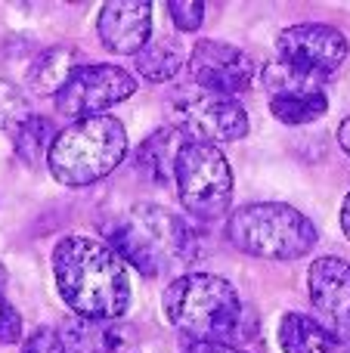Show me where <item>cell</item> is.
<instances>
[{"mask_svg": "<svg viewBox=\"0 0 350 353\" xmlns=\"http://www.w3.org/2000/svg\"><path fill=\"white\" fill-rule=\"evenodd\" d=\"M59 298L78 319L112 323L130 307V279L115 248L90 236H65L50 254Z\"/></svg>", "mask_w": 350, "mask_h": 353, "instance_id": "cell-1", "label": "cell"}, {"mask_svg": "<svg viewBox=\"0 0 350 353\" xmlns=\"http://www.w3.org/2000/svg\"><path fill=\"white\" fill-rule=\"evenodd\" d=\"M112 242L118 248L115 254L134 263L143 276H161L198 257L196 230L183 217L152 201H140L130 208Z\"/></svg>", "mask_w": 350, "mask_h": 353, "instance_id": "cell-2", "label": "cell"}, {"mask_svg": "<svg viewBox=\"0 0 350 353\" xmlns=\"http://www.w3.org/2000/svg\"><path fill=\"white\" fill-rule=\"evenodd\" d=\"M165 316L192 341L229 344L242 323L236 288L214 273H183L165 288Z\"/></svg>", "mask_w": 350, "mask_h": 353, "instance_id": "cell-3", "label": "cell"}, {"mask_svg": "<svg viewBox=\"0 0 350 353\" xmlns=\"http://www.w3.org/2000/svg\"><path fill=\"white\" fill-rule=\"evenodd\" d=\"M127 155V130L112 115H93L72 121L53 137L47 149V168L62 186H90L121 165Z\"/></svg>", "mask_w": 350, "mask_h": 353, "instance_id": "cell-4", "label": "cell"}, {"mask_svg": "<svg viewBox=\"0 0 350 353\" xmlns=\"http://www.w3.org/2000/svg\"><path fill=\"white\" fill-rule=\"evenodd\" d=\"M227 239L242 254L264 261H298L316 245V226L307 214L282 201H254L229 214Z\"/></svg>", "mask_w": 350, "mask_h": 353, "instance_id": "cell-5", "label": "cell"}, {"mask_svg": "<svg viewBox=\"0 0 350 353\" xmlns=\"http://www.w3.org/2000/svg\"><path fill=\"white\" fill-rule=\"evenodd\" d=\"M174 183H177L180 205L198 220L223 217L233 201V171L227 155L217 146L186 140L180 149Z\"/></svg>", "mask_w": 350, "mask_h": 353, "instance_id": "cell-6", "label": "cell"}, {"mask_svg": "<svg viewBox=\"0 0 350 353\" xmlns=\"http://www.w3.org/2000/svg\"><path fill=\"white\" fill-rule=\"evenodd\" d=\"M174 128L189 143H236L248 134V112L236 99L217 97V93L198 90V87H183L171 99Z\"/></svg>", "mask_w": 350, "mask_h": 353, "instance_id": "cell-7", "label": "cell"}, {"mask_svg": "<svg viewBox=\"0 0 350 353\" xmlns=\"http://www.w3.org/2000/svg\"><path fill=\"white\" fill-rule=\"evenodd\" d=\"M347 37L332 25H291L276 37V62L313 84L335 74L347 59Z\"/></svg>", "mask_w": 350, "mask_h": 353, "instance_id": "cell-8", "label": "cell"}, {"mask_svg": "<svg viewBox=\"0 0 350 353\" xmlns=\"http://www.w3.org/2000/svg\"><path fill=\"white\" fill-rule=\"evenodd\" d=\"M136 93V78L118 65L84 62L56 97V112L72 121L93 118Z\"/></svg>", "mask_w": 350, "mask_h": 353, "instance_id": "cell-9", "label": "cell"}, {"mask_svg": "<svg viewBox=\"0 0 350 353\" xmlns=\"http://www.w3.org/2000/svg\"><path fill=\"white\" fill-rule=\"evenodd\" d=\"M189 74L192 84L198 90L217 93V97H229L248 90L258 74V65L254 59L245 53V50L233 47V43L223 41H198L189 53Z\"/></svg>", "mask_w": 350, "mask_h": 353, "instance_id": "cell-10", "label": "cell"}, {"mask_svg": "<svg viewBox=\"0 0 350 353\" xmlns=\"http://www.w3.org/2000/svg\"><path fill=\"white\" fill-rule=\"evenodd\" d=\"M307 288L316 323L338 344L350 341V263L341 257H316L307 270Z\"/></svg>", "mask_w": 350, "mask_h": 353, "instance_id": "cell-11", "label": "cell"}, {"mask_svg": "<svg viewBox=\"0 0 350 353\" xmlns=\"http://www.w3.org/2000/svg\"><path fill=\"white\" fill-rule=\"evenodd\" d=\"M96 31L109 53L136 56L152 37V3H146V0H112L99 10Z\"/></svg>", "mask_w": 350, "mask_h": 353, "instance_id": "cell-12", "label": "cell"}, {"mask_svg": "<svg viewBox=\"0 0 350 353\" xmlns=\"http://www.w3.org/2000/svg\"><path fill=\"white\" fill-rule=\"evenodd\" d=\"M84 53L72 43H56V47L43 50L34 62L28 65V90L37 97H59V90L72 81V74L81 68Z\"/></svg>", "mask_w": 350, "mask_h": 353, "instance_id": "cell-13", "label": "cell"}, {"mask_svg": "<svg viewBox=\"0 0 350 353\" xmlns=\"http://www.w3.org/2000/svg\"><path fill=\"white\" fill-rule=\"evenodd\" d=\"M183 143H186V137L177 128H158L136 149V159H134L136 171L146 176V180L158 183V186L174 183V171H177V159H180Z\"/></svg>", "mask_w": 350, "mask_h": 353, "instance_id": "cell-14", "label": "cell"}, {"mask_svg": "<svg viewBox=\"0 0 350 353\" xmlns=\"http://www.w3.org/2000/svg\"><path fill=\"white\" fill-rule=\"evenodd\" d=\"M282 353H338V341L307 313H285L279 319Z\"/></svg>", "mask_w": 350, "mask_h": 353, "instance_id": "cell-15", "label": "cell"}, {"mask_svg": "<svg viewBox=\"0 0 350 353\" xmlns=\"http://www.w3.org/2000/svg\"><path fill=\"white\" fill-rule=\"evenodd\" d=\"M270 112L282 124H310L329 112V97L322 87H295L270 97Z\"/></svg>", "mask_w": 350, "mask_h": 353, "instance_id": "cell-16", "label": "cell"}, {"mask_svg": "<svg viewBox=\"0 0 350 353\" xmlns=\"http://www.w3.org/2000/svg\"><path fill=\"white\" fill-rule=\"evenodd\" d=\"M186 65V50L174 37H149V43L136 53V72L146 81L165 84V81L177 78L180 68Z\"/></svg>", "mask_w": 350, "mask_h": 353, "instance_id": "cell-17", "label": "cell"}, {"mask_svg": "<svg viewBox=\"0 0 350 353\" xmlns=\"http://www.w3.org/2000/svg\"><path fill=\"white\" fill-rule=\"evenodd\" d=\"M121 332L112 323H96V319H74L65 325V353H115L121 347Z\"/></svg>", "mask_w": 350, "mask_h": 353, "instance_id": "cell-18", "label": "cell"}, {"mask_svg": "<svg viewBox=\"0 0 350 353\" xmlns=\"http://www.w3.org/2000/svg\"><path fill=\"white\" fill-rule=\"evenodd\" d=\"M53 137H56V130H53V121H50V118L31 115L28 121L12 134V149H16V155L25 161V165H34L41 155H47Z\"/></svg>", "mask_w": 350, "mask_h": 353, "instance_id": "cell-19", "label": "cell"}, {"mask_svg": "<svg viewBox=\"0 0 350 353\" xmlns=\"http://www.w3.org/2000/svg\"><path fill=\"white\" fill-rule=\"evenodd\" d=\"M31 115H34V112H31V105H28V97H25L16 84L0 81V130H6V134L12 137Z\"/></svg>", "mask_w": 350, "mask_h": 353, "instance_id": "cell-20", "label": "cell"}, {"mask_svg": "<svg viewBox=\"0 0 350 353\" xmlns=\"http://www.w3.org/2000/svg\"><path fill=\"white\" fill-rule=\"evenodd\" d=\"M167 12L180 31H198L205 22V3H198V0H171Z\"/></svg>", "mask_w": 350, "mask_h": 353, "instance_id": "cell-21", "label": "cell"}, {"mask_svg": "<svg viewBox=\"0 0 350 353\" xmlns=\"http://www.w3.org/2000/svg\"><path fill=\"white\" fill-rule=\"evenodd\" d=\"M22 353H65L62 335H56L53 329H37L25 338Z\"/></svg>", "mask_w": 350, "mask_h": 353, "instance_id": "cell-22", "label": "cell"}, {"mask_svg": "<svg viewBox=\"0 0 350 353\" xmlns=\"http://www.w3.org/2000/svg\"><path fill=\"white\" fill-rule=\"evenodd\" d=\"M22 338V316L16 313V307L0 294V344H16Z\"/></svg>", "mask_w": 350, "mask_h": 353, "instance_id": "cell-23", "label": "cell"}, {"mask_svg": "<svg viewBox=\"0 0 350 353\" xmlns=\"http://www.w3.org/2000/svg\"><path fill=\"white\" fill-rule=\"evenodd\" d=\"M186 353H245L233 344H205V341H189Z\"/></svg>", "mask_w": 350, "mask_h": 353, "instance_id": "cell-24", "label": "cell"}, {"mask_svg": "<svg viewBox=\"0 0 350 353\" xmlns=\"http://www.w3.org/2000/svg\"><path fill=\"white\" fill-rule=\"evenodd\" d=\"M338 143H341V149L350 155V118H344L341 121V128H338Z\"/></svg>", "mask_w": 350, "mask_h": 353, "instance_id": "cell-25", "label": "cell"}, {"mask_svg": "<svg viewBox=\"0 0 350 353\" xmlns=\"http://www.w3.org/2000/svg\"><path fill=\"white\" fill-rule=\"evenodd\" d=\"M341 230H344V236L350 239V195L344 199V205H341Z\"/></svg>", "mask_w": 350, "mask_h": 353, "instance_id": "cell-26", "label": "cell"}, {"mask_svg": "<svg viewBox=\"0 0 350 353\" xmlns=\"http://www.w3.org/2000/svg\"><path fill=\"white\" fill-rule=\"evenodd\" d=\"M6 279H10V276H6V267L0 263V294H3V288H6Z\"/></svg>", "mask_w": 350, "mask_h": 353, "instance_id": "cell-27", "label": "cell"}]
</instances>
